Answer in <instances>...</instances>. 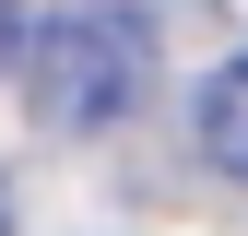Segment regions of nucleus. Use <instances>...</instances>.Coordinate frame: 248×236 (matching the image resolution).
<instances>
[{"label": "nucleus", "mask_w": 248, "mask_h": 236, "mask_svg": "<svg viewBox=\"0 0 248 236\" xmlns=\"http://www.w3.org/2000/svg\"><path fill=\"white\" fill-rule=\"evenodd\" d=\"M154 83V24L142 0H59L24 36V95L47 130H118Z\"/></svg>", "instance_id": "f257e3e1"}, {"label": "nucleus", "mask_w": 248, "mask_h": 236, "mask_svg": "<svg viewBox=\"0 0 248 236\" xmlns=\"http://www.w3.org/2000/svg\"><path fill=\"white\" fill-rule=\"evenodd\" d=\"M201 154L225 165V177H248V47L201 83Z\"/></svg>", "instance_id": "f03ea898"}, {"label": "nucleus", "mask_w": 248, "mask_h": 236, "mask_svg": "<svg viewBox=\"0 0 248 236\" xmlns=\"http://www.w3.org/2000/svg\"><path fill=\"white\" fill-rule=\"evenodd\" d=\"M0 59H24V0H0Z\"/></svg>", "instance_id": "7ed1b4c3"}, {"label": "nucleus", "mask_w": 248, "mask_h": 236, "mask_svg": "<svg viewBox=\"0 0 248 236\" xmlns=\"http://www.w3.org/2000/svg\"><path fill=\"white\" fill-rule=\"evenodd\" d=\"M0 236H12V189H0Z\"/></svg>", "instance_id": "20e7f679"}]
</instances>
